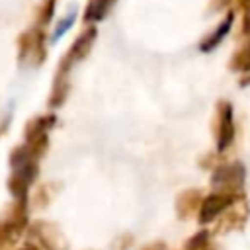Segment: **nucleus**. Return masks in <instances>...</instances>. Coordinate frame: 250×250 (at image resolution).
I'll use <instances>...</instances> for the list:
<instances>
[{
    "mask_svg": "<svg viewBox=\"0 0 250 250\" xmlns=\"http://www.w3.org/2000/svg\"><path fill=\"white\" fill-rule=\"evenodd\" d=\"M27 230V199H14V203L0 217V250L14 246Z\"/></svg>",
    "mask_w": 250,
    "mask_h": 250,
    "instance_id": "f257e3e1",
    "label": "nucleus"
},
{
    "mask_svg": "<svg viewBox=\"0 0 250 250\" xmlns=\"http://www.w3.org/2000/svg\"><path fill=\"white\" fill-rule=\"evenodd\" d=\"M47 59V35L37 25L18 37V62L21 66H41Z\"/></svg>",
    "mask_w": 250,
    "mask_h": 250,
    "instance_id": "f03ea898",
    "label": "nucleus"
},
{
    "mask_svg": "<svg viewBox=\"0 0 250 250\" xmlns=\"http://www.w3.org/2000/svg\"><path fill=\"white\" fill-rule=\"evenodd\" d=\"M244 180H246V168L240 162H229L213 170L211 188L215 191H225V193H242Z\"/></svg>",
    "mask_w": 250,
    "mask_h": 250,
    "instance_id": "7ed1b4c3",
    "label": "nucleus"
},
{
    "mask_svg": "<svg viewBox=\"0 0 250 250\" xmlns=\"http://www.w3.org/2000/svg\"><path fill=\"white\" fill-rule=\"evenodd\" d=\"M27 234L43 250H68V240L55 223L35 221L27 227Z\"/></svg>",
    "mask_w": 250,
    "mask_h": 250,
    "instance_id": "20e7f679",
    "label": "nucleus"
},
{
    "mask_svg": "<svg viewBox=\"0 0 250 250\" xmlns=\"http://www.w3.org/2000/svg\"><path fill=\"white\" fill-rule=\"evenodd\" d=\"M39 174V160H27L23 164L12 166V174L8 178V191L14 199H27L31 184L37 180Z\"/></svg>",
    "mask_w": 250,
    "mask_h": 250,
    "instance_id": "39448f33",
    "label": "nucleus"
},
{
    "mask_svg": "<svg viewBox=\"0 0 250 250\" xmlns=\"http://www.w3.org/2000/svg\"><path fill=\"white\" fill-rule=\"evenodd\" d=\"M242 199V193H225V191H213L203 197L199 211H197V221L199 225H209L217 217H221L230 205Z\"/></svg>",
    "mask_w": 250,
    "mask_h": 250,
    "instance_id": "423d86ee",
    "label": "nucleus"
},
{
    "mask_svg": "<svg viewBox=\"0 0 250 250\" xmlns=\"http://www.w3.org/2000/svg\"><path fill=\"white\" fill-rule=\"evenodd\" d=\"M234 141V111L230 102L221 100L215 109V143L217 150L225 152Z\"/></svg>",
    "mask_w": 250,
    "mask_h": 250,
    "instance_id": "0eeeda50",
    "label": "nucleus"
},
{
    "mask_svg": "<svg viewBox=\"0 0 250 250\" xmlns=\"http://www.w3.org/2000/svg\"><path fill=\"white\" fill-rule=\"evenodd\" d=\"M96 39H98V29L94 27V25H90V27H86L74 41H72V45H70V49L64 53V57L61 59V62H59V68L61 70H66V72H70V68L74 66V64H78L80 61H84L88 55H90V51H92V47H94V43H96Z\"/></svg>",
    "mask_w": 250,
    "mask_h": 250,
    "instance_id": "6e6552de",
    "label": "nucleus"
},
{
    "mask_svg": "<svg viewBox=\"0 0 250 250\" xmlns=\"http://www.w3.org/2000/svg\"><path fill=\"white\" fill-rule=\"evenodd\" d=\"M201 201H203L201 189H197V188L184 189V191L176 197V215H178V219H182V221L189 219L195 211H199Z\"/></svg>",
    "mask_w": 250,
    "mask_h": 250,
    "instance_id": "1a4fd4ad",
    "label": "nucleus"
},
{
    "mask_svg": "<svg viewBox=\"0 0 250 250\" xmlns=\"http://www.w3.org/2000/svg\"><path fill=\"white\" fill-rule=\"evenodd\" d=\"M57 115L55 113H45L29 119L23 127V141H35L41 137H49V131L55 127Z\"/></svg>",
    "mask_w": 250,
    "mask_h": 250,
    "instance_id": "9d476101",
    "label": "nucleus"
},
{
    "mask_svg": "<svg viewBox=\"0 0 250 250\" xmlns=\"http://www.w3.org/2000/svg\"><path fill=\"white\" fill-rule=\"evenodd\" d=\"M68 74H70V72L57 68V72H55V80H53V88H51V94H49V100H47L49 109H59V107L66 102L68 92H70V80H68Z\"/></svg>",
    "mask_w": 250,
    "mask_h": 250,
    "instance_id": "9b49d317",
    "label": "nucleus"
},
{
    "mask_svg": "<svg viewBox=\"0 0 250 250\" xmlns=\"http://www.w3.org/2000/svg\"><path fill=\"white\" fill-rule=\"evenodd\" d=\"M232 21H234V12H227V16H225V20L223 21H219V25L199 43V51H203V53H209V51H213L215 47H219V43L229 35V31H230V27H232Z\"/></svg>",
    "mask_w": 250,
    "mask_h": 250,
    "instance_id": "f8f14e48",
    "label": "nucleus"
},
{
    "mask_svg": "<svg viewBox=\"0 0 250 250\" xmlns=\"http://www.w3.org/2000/svg\"><path fill=\"white\" fill-rule=\"evenodd\" d=\"M244 199V197H242ZM240 199V201H242ZM238 203V201H236ZM230 205L223 215H221V219H219V223H217V232H229V230H232V229H238V227H242L244 225V221H246V207H242V209H238V205Z\"/></svg>",
    "mask_w": 250,
    "mask_h": 250,
    "instance_id": "ddd939ff",
    "label": "nucleus"
},
{
    "mask_svg": "<svg viewBox=\"0 0 250 250\" xmlns=\"http://www.w3.org/2000/svg\"><path fill=\"white\" fill-rule=\"evenodd\" d=\"M115 0H90L86 10H84V21L86 23H96V21H102L107 12L111 10Z\"/></svg>",
    "mask_w": 250,
    "mask_h": 250,
    "instance_id": "4468645a",
    "label": "nucleus"
},
{
    "mask_svg": "<svg viewBox=\"0 0 250 250\" xmlns=\"http://www.w3.org/2000/svg\"><path fill=\"white\" fill-rule=\"evenodd\" d=\"M244 45L230 57V70L236 72H250V35L244 37Z\"/></svg>",
    "mask_w": 250,
    "mask_h": 250,
    "instance_id": "2eb2a0df",
    "label": "nucleus"
},
{
    "mask_svg": "<svg viewBox=\"0 0 250 250\" xmlns=\"http://www.w3.org/2000/svg\"><path fill=\"white\" fill-rule=\"evenodd\" d=\"M55 8H57V0H41V4L37 8V25L39 27L47 25L53 20Z\"/></svg>",
    "mask_w": 250,
    "mask_h": 250,
    "instance_id": "dca6fc26",
    "label": "nucleus"
},
{
    "mask_svg": "<svg viewBox=\"0 0 250 250\" xmlns=\"http://www.w3.org/2000/svg\"><path fill=\"white\" fill-rule=\"evenodd\" d=\"M74 21H76V12H74V10H70V12H68V14H66V16H64L57 25H55V31H53V35H51V41H53V43H57V41H59V39H61V37H62V35H64L72 25H74Z\"/></svg>",
    "mask_w": 250,
    "mask_h": 250,
    "instance_id": "f3484780",
    "label": "nucleus"
},
{
    "mask_svg": "<svg viewBox=\"0 0 250 250\" xmlns=\"http://www.w3.org/2000/svg\"><path fill=\"white\" fill-rule=\"evenodd\" d=\"M207 246H211L209 244V230H199V232H195L191 238H188L186 240V250H205Z\"/></svg>",
    "mask_w": 250,
    "mask_h": 250,
    "instance_id": "a211bd4d",
    "label": "nucleus"
},
{
    "mask_svg": "<svg viewBox=\"0 0 250 250\" xmlns=\"http://www.w3.org/2000/svg\"><path fill=\"white\" fill-rule=\"evenodd\" d=\"M131 244H133V234L123 232V234H119V236L111 242V250H129Z\"/></svg>",
    "mask_w": 250,
    "mask_h": 250,
    "instance_id": "6ab92c4d",
    "label": "nucleus"
},
{
    "mask_svg": "<svg viewBox=\"0 0 250 250\" xmlns=\"http://www.w3.org/2000/svg\"><path fill=\"white\" fill-rule=\"evenodd\" d=\"M232 0H211L209 2V12H223L230 6Z\"/></svg>",
    "mask_w": 250,
    "mask_h": 250,
    "instance_id": "aec40b11",
    "label": "nucleus"
},
{
    "mask_svg": "<svg viewBox=\"0 0 250 250\" xmlns=\"http://www.w3.org/2000/svg\"><path fill=\"white\" fill-rule=\"evenodd\" d=\"M141 250H166V244H164L162 240H154V242H150V244L143 246Z\"/></svg>",
    "mask_w": 250,
    "mask_h": 250,
    "instance_id": "412c9836",
    "label": "nucleus"
},
{
    "mask_svg": "<svg viewBox=\"0 0 250 250\" xmlns=\"http://www.w3.org/2000/svg\"><path fill=\"white\" fill-rule=\"evenodd\" d=\"M18 250H41L37 244H33V242H27V244H23V246H20Z\"/></svg>",
    "mask_w": 250,
    "mask_h": 250,
    "instance_id": "4be33fe9",
    "label": "nucleus"
},
{
    "mask_svg": "<svg viewBox=\"0 0 250 250\" xmlns=\"http://www.w3.org/2000/svg\"><path fill=\"white\" fill-rule=\"evenodd\" d=\"M238 6L242 10H246V8H250V0H238Z\"/></svg>",
    "mask_w": 250,
    "mask_h": 250,
    "instance_id": "5701e85b",
    "label": "nucleus"
}]
</instances>
